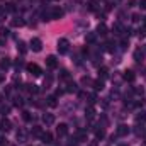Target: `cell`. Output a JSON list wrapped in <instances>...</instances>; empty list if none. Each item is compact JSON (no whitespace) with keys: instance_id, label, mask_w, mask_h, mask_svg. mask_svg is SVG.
<instances>
[{"instance_id":"cell-5","label":"cell","mask_w":146,"mask_h":146,"mask_svg":"<svg viewBox=\"0 0 146 146\" xmlns=\"http://www.w3.org/2000/svg\"><path fill=\"white\" fill-rule=\"evenodd\" d=\"M26 68H27V72L31 73L33 76H39V75L42 73V70L37 66L36 63H29V65H26Z\"/></svg>"},{"instance_id":"cell-14","label":"cell","mask_w":146,"mask_h":146,"mask_svg":"<svg viewBox=\"0 0 146 146\" xmlns=\"http://www.w3.org/2000/svg\"><path fill=\"white\" fill-rule=\"evenodd\" d=\"M17 51L21 54H26L27 53V48H26V42L24 41H17Z\"/></svg>"},{"instance_id":"cell-25","label":"cell","mask_w":146,"mask_h":146,"mask_svg":"<svg viewBox=\"0 0 146 146\" xmlns=\"http://www.w3.org/2000/svg\"><path fill=\"white\" fill-rule=\"evenodd\" d=\"M95 138H97V139L106 138V131H104V129H95Z\"/></svg>"},{"instance_id":"cell-17","label":"cell","mask_w":146,"mask_h":146,"mask_svg":"<svg viewBox=\"0 0 146 146\" xmlns=\"http://www.w3.org/2000/svg\"><path fill=\"white\" fill-rule=\"evenodd\" d=\"M78 90V87H76V83L72 82V80H68V85H66V88H65V92H76Z\"/></svg>"},{"instance_id":"cell-3","label":"cell","mask_w":146,"mask_h":146,"mask_svg":"<svg viewBox=\"0 0 146 146\" xmlns=\"http://www.w3.org/2000/svg\"><path fill=\"white\" fill-rule=\"evenodd\" d=\"M129 126L127 124H119L117 126V129H115V136H119V138H124V136H127L129 134Z\"/></svg>"},{"instance_id":"cell-13","label":"cell","mask_w":146,"mask_h":146,"mask_svg":"<svg viewBox=\"0 0 146 146\" xmlns=\"http://www.w3.org/2000/svg\"><path fill=\"white\" fill-rule=\"evenodd\" d=\"M146 122V110H141L136 114V124H145Z\"/></svg>"},{"instance_id":"cell-18","label":"cell","mask_w":146,"mask_h":146,"mask_svg":"<svg viewBox=\"0 0 146 146\" xmlns=\"http://www.w3.org/2000/svg\"><path fill=\"white\" fill-rule=\"evenodd\" d=\"M97 34L106 36V34H107V26H106V24H99V26H97Z\"/></svg>"},{"instance_id":"cell-11","label":"cell","mask_w":146,"mask_h":146,"mask_svg":"<svg viewBox=\"0 0 146 146\" xmlns=\"http://www.w3.org/2000/svg\"><path fill=\"white\" fill-rule=\"evenodd\" d=\"M56 134H58V136H66V134H68V126H66V124H60V126L56 127Z\"/></svg>"},{"instance_id":"cell-33","label":"cell","mask_w":146,"mask_h":146,"mask_svg":"<svg viewBox=\"0 0 146 146\" xmlns=\"http://www.w3.org/2000/svg\"><path fill=\"white\" fill-rule=\"evenodd\" d=\"M9 36V31L5 27H0V37H7Z\"/></svg>"},{"instance_id":"cell-45","label":"cell","mask_w":146,"mask_h":146,"mask_svg":"<svg viewBox=\"0 0 146 146\" xmlns=\"http://www.w3.org/2000/svg\"><path fill=\"white\" fill-rule=\"evenodd\" d=\"M15 66H17V68H19V66H22V61H21V60H17V61H15Z\"/></svg>"},{"instance_id":"cell-31","label":"cell","mask_w":146,"mask_h":146,"mask_svg":"<svg viewBox=\"0 0 146 146\" xmlns=\"http://www.w3.org/2000/svg\"><path fill=\"white\" fill-rule=\"evenodd\" d=\"M60 76H61L63 80H70V73L66 72V70H61V72H60Z\"/></svg>"},{"instance_id":"cell-12","label":"cell","mask_w":146,"mask_h":146,"mask_svg":"<svg viewBox=\"0 0 146 146\" xmlns=\"http://www.w3.org/2000/svg\"><path fill=\"white\" fill-rule=\"evenodd\" d=\"M122 78H124L126 82H134L136 75H134V72H133V70H126V72H124V75H122Z\"/></svg>"},{"instance_id":"cell-24","label":"cell","mask_w":146,"mask_h":146,"mask_svg":"<svg viewBox=\"0 0 146 146\" xmlns=\"http://www.w3.org/2000/svg\"><path fill=\"white\" fill-rule=\"evenodd\" d=\"M76 141H80V143H85V141H87V133L80 131V133L76 134Z\"/></svg>"},{"instance_id":"cell-41","label":"cell","mask_w":146,"mask_h":146,"mask_svg":"<svg viewBox=\"0 0 146 146\" xmlns=\"http://www.w3.org/2000/svg\"><path fill=\"white\" fill-rule=\"evenodd\" d=\"M138 36H139L141 39H143V37L146 36V29H139V31H138Z\"/></svg>"},{"instance_id":"cell-1","label":"cell","mask_w":146,"mask_h":146,"mask_svg":"<svg viewBox=\"0 0 146 146\" xmlns=\"http://www.w3.org/2000/svg\"><path fill=\"white\" fill-rule=\"evenodd\" d=\"M63 9H60V7H51L48 12L44 10L42 12V21H58V19H61L63 17Z\"/></svg>"},{"instance_id":"cell-22","label":"cell","mask_w":146,"mask_h":146,"mask_svg":"<svg viewBox=\"0 0 146 146\" xmlns=\"http://www.w3.org/2000/svg\"><path fill=\"white\" fill-rule=\"evenodd\" d=\"M85 114H87V117H88V119H94V117H95V109L90 106V107H87V109H85Z\"/></svg>"},{"instance_id":"cell-27","label":"cell","mask_w":146,"mask_h":146,"mask_svg":"<svg viewBox=\"0 0 146 146\" xmlns=\"http://www.w3.org/2000/svg\"><path fill=\"white\" fill-rule=\"evenodd\" d=\"M33 134H34V136H39V138H41V134H42V129H41L39 126H34V127H33Z\"/></svg>"},{"instance_id":"cell-40","label":"cell","mask_w":146,"mask_h":146,"mask_svg":"<svg viewBox=\"0 0 146 146\" xmlns=\"http://www.w3.org/2000/svg\"><path fill=\"white\" fill-rule=\"evenodd\" d=\"M3 17H5V7H2V5H0V21H2Z\"/></svg>"},{"instance_id":"cell-46","label":"cell","mask_w":146,"mask_h":146,"mask_svg":"<svg viewBox=\"0 0 146 146\" xmlns=\"http://www.w3.org/2000/svg\"><path fill=\"white\" fill-rule=\"evenodd\" d=\"M3 49V39H0V51Z\"/></svg>"},{"instance_id":"cell-16","label":"cell","mask_w":146,"mask_h":146,"mask_svg":"<svg viewBox=\"0 0 146 146\" xmlns=\"http://www.w3.org/2000/svg\"><path fill=\"white\" fill-rule=\"evenodd\" d=\"M26 22H24V19L22 17H15V19H12V26L14 27H22Z\"/></svg>"},{"instance_id":"cell-34","label":"cell","mask_w":146,"mask_h":146,"mask_svg":"<svg viewBox=\"0 0 146 146\" xmlns=\"http://www.w3.org/2000/svg\"><path fill=\"white\" fill-rule=\"evenodd\" d=\"M87 99H88V102H90V104H95V100H97V97H95L94 94H90V95H87Z\"/></svg>"},{"instance_id":"cell-26","label":"cell","mask_w":146,"mask_h":146,"mask_svg":"<svg viewBox=\"0 0 146 146\" xmlns=\"http://www.w3.org/2000/svg\"><path fill=\"white\" fill-rule=\"evenodd\" d=\"M82 85H94L90 76H82Z\"/></svg>"},{"instance_id":"cell-36","label":"cell","mask_w":146,"mask_h":146,"mask_svg":"<svg viewBox=\"0 0 146 146\" xmlns=\"http://www.w3.org/2000/svg\"><path fill=\"white\" fill-rule=\"evenodd\" d=\"M14 104H15V106H17V107H22V106H24V102H22V99H21V97H17V99H15V102H14Z\"/></svg>"},{"instance_id":"cell-8","label":"cell","mask_w":146,"mask_h":146,"mask_svg":"<svg viewBox=\"0 0 146 146\" xmlns=\"http://www.w3.org/2000/svg\"><path fill=\"white\" fill-rule=\"evenodd\" d=\"M112 33H114L115 36H122V34H124L126 31H124V27L121 26V22H115V24L112 26Z\"/></svg>"},{"instance_id":"cell-15","label":"cell","mask_w":146,"mask_h":146,"mask_svg":"<svg viewBox=\"0 0 146 146\" xmlns=\"http://www.w3.org/2000/svg\"><path fill=\"white\" fill-rule=\"evenodd\" d=\"M10 68V60L9 58H2L0 60V70H9Z\"/></svg>"},{"instance_id":"cell-49","label":"cell","mask_w":146,"mask_h":146,"mask_svg":"<svg viewBox=\"0 0 146 146\" xmlns=\"http://www.w3.org/2000/svg\"><path fill=\"white\" fill-rule=\"evenodd\" d=\"M0 102H2V94H0Z\"/></svg>"},{"instance_id":"cell-48","label":"cell","mask_w":146,"mask_h":146,"mask_svg":"<svg viewBox=\"0 0 146 146\" xmlns=\"http://www.w3.org/2000/svg\"><path fill=\"white\" fill-rule=\"evenodd\" d=\"M2 80H3V76H2V75H0V82H2Z\"/></svg>"},{"instance_id":"cell-35","label":"cell","mask_w":146,"mask_h":146,"mask_svg":"<svg viewBox=\"0 0 146 146\" xmlns=\"http://www.w3.org/2000/svg\"><path fill=\"white\" fill-rule=\"evenodd\" d=\"M95 5H97L95 0H90V2H88V9H90V10H95Z\"/></svg>"},{"instance_id":"cell-7","label":"cell","mask_w":146,"mask_h":146,"mask_svg":"<svg viewBox=\"0 0 146 146\" xmlns=\"http://www.w3.org/2000/svg\"><path fill=\"white\" fill-rule=\"evenodd\" d=\"M12 129V124H10V121L9 119H2L0 121V131H3V133H9Z\"/></svg>"},{"instance_id":"cell-39","label":"cell","mask_w":146,"mask_h":146,"mask_svg":"<svg viewBox=\"0 0 146 146\" xmlns=\"http://www.w3.org/2000/svg\"><path fill=\"white\" fill-rule=\"evenodd\" d=\"M99 73H100V76H102V78H104V76H107V68H100Z\"/></svg>"},{"instance_id":"cell-50","label":"cell","mask_w":146,"mask_h":146,"mask_svg":"<svg viewBox=\"0 0 146 146\" xmlns=\"http://www.w3.org/2000/svg\"><path fill=\"white\" fill-rule=\"evenodd\" d=\"M145 54H146V44H145Z\"/></svg>"},{"instance_id":"cell-2","label":"cell","mask_w":146,"mask_h":146,"mask_svg":"<svg viewBox=\"0 0 146 146\" xmlns=\"http://www.w3.org/2000/svg\"><path fill=\"white\" fill-rule=\"evenodd\" d=\"M56 48H58V53H60V54H65V53H68L70 41L63 37V39H60V41H58V46H56Z\"/></svg>"},{"instance_id":"cell-42","label":"cell","mask_w":146,"mask_h":146,"mask_svg":"<svg viewBox=\"0 0 146 146\" xmlns=\"http://www.w3.org/2000/svg\"><path fill=\"white\" fill-rule=\"evenodd\" d=\"M141 19H139V15L138 14H133V22H139Z\"/></svg>"},{"instance_id":"cell-9","label":"cell","mask_w":146,"mask_h":146,"mask_svg":"<svg viewBox=\"0 0 146 146\" xmlns=\"http://www.w3.org/2000/svg\"><path fill=\"white\" fill-rule=\"evenodd\" d=\"M41 141H42L44 145H51V143H53V134H51L49 131L42 133V134H41Z\"/></svg>"},{"instance_id":"cell-19","label":"cell","mask_w":146,"mask_h":146,"mask_svg":"<svg viewBox=\"0 0 146 146\" xmlns=\"http://www.w3.org/2000/svg\"><path fill=\"white\" fill-rule=\"evenodd\" d=\"M143 58H145V51L136 49V51H134V60H136V61H143Z\"/></svg>"},{"instance_id":"cell-4","label":"cell","mask_w":146,"mask_h":146,"mask_svg":"<svg viewBox=\"0 0 146 146\" xmlns=\"http://www.w3.org/2000/svg\"><path fill=\"white\" fill-rule=\"evenodd\" d=\"M29 46H31V49H33L34 53H39V51L42 49V42H41L39 37H33L31 42H29Z\"/></svg>"},{"instance_id":"cell-10","label":"cell","mask_w":146,"mask_h":146,"mask_svg":"<svg viewBox=\"0 0 146 146\" xmlns=\"http://www.w3.org/2000/svg\"><path fill=\"white\" fill-rule=\"evenodd\" d=\"M46 66H48V68H56V66H58L56 56H53V54H51V56H48V58H46Z\"/></svg>"},{"instance_id":"cell-47","label":"cell","mask_w":146,"mask_h":146,"mask_svg":"<svg viewBox=\"0 0 146 146\" xmlns=\"http://www.w3.org/2000/svg\"><path fill=\"white\" fill-rule=\"evenodd\" d=\"M141 19H143V22H145V26H146V17H141Z\"/></svg>"},{"instance_id":"cell-20","label":"cell","mask_w":146,"mask_h":146,"mask_svg":"<svg viewBox=\"0 0 146 146\" xmlns=\"http://www.w3.org/2000/svg\"><path fill=\"white\" fill-rule=\"evenodd\" d=\"M94 88L99 92V90H104V80H95L94 82Z\"/></svg>"},{"instance_id":"cell-51","label":"cell","mask_w":146,"mask_h":146,"mask_svg":"<svg viewBox=\"0 0 146 146\" xmlns=\"http://www.w3.org/2000/svg\"><path fill=\"white\" fill-rule=\"evenodd\" d=\"M119 146H129V145H119Z\"/></svg>"},{"instance_id":"cell-30","label":"cell","mask_w":146,"mask_h":146,"mask_svg":"<svg viewBox=\"0 0 146 146\" xmlns=\"http://www.w3.org/2000/svg\"><path fill=\"white\" fill-rule=\"evenodd\" d=\"M85 39H87V42H95V34H94V33H88V34L85 36Z\"/></svg>"},{"instance_id":"cell-28","label":"cell","mask_w":146,"mask_h":146,"mask_svg":"<svg viewBox=\"0 0 146 146\" xmlns=\"http://www.w3.org/2000/svg\"><path fill=\"white\" fill-rule=\"evenodd\" d=\"M27 90H29L31 94H37V92H39V87H37V85H27Z\"/></svg>"},{"instance_id":"cell-32","label":"cell","mask_w":146,"mask_h":146,"mask_svg":"<svg viewBox=\"0 0 146 146\" xmlns=\"http://www.w3.org/2000/svg\"><path fill=\"white\" fill-rule=\"evenodd\" d=\"M127 46H129V41H127V37H122V39H121V48H122V49H126Z\"/></svg>"},{"instance_id":"cell-38","label":"cell","mask_w":146,"mask_h":146,"mask_svg":"<svg viewBox=\"0 0 146 146\" xmlns=\"http://www.w3.org/2000/svg\"><path fill=\"white\" fill-rule=\"evenodd\" d=\"M134 92H136L138 95H143V94H145V90H143V87H136V88H134Z\"/></svg>"},{"instance_id":"cell-43","label":"cell","mask_w":146,"mask_h":146,"mask_svg":"<svg viewBox=\"0 0 146 146\" xmlns=\"http://www.w3.org/2000/svg\"><path fill=\"white\" fill-rule=\"evenodd\" d=\"M139 7H141L143 10H146V0H141V2H139Z\"/></svg>"},{"instance_id":"cell-44","label":"cell","mask_w":146,"mask_h":146,"mask_svg":"<svg viewBox=\"0 0 146 146\" xmlns=\"http://www.w3.org/2000/svg\"><path fill=\"white\" fill-rule=\"evenodd\" d=\"M0 146H7V139L2 138V139H0Z\"/></svg>"},{"instance_id":"cell-23","label":"cell","mask_w":146,"mask_h":146,"mask_svg":"<svg viewBox=\"0 0 146 146\" xmlns=\"http://www.w3.org/2000/svg\"><path fill=\"white\" fill-rule=\"evenodd\" d=\"M22 119H24V121H27V122H31V121L34 119V115H33L31 112H27V110H24V112H22Z\"/></svg>"},{"instance_id":"cell-6","label":"cell","mask_w":146,"mask_h":146,"mask_svg":"<svg viewBox=\"0 0 146 146\" xmlns=\"http://www.w3.org/2000/svg\"><path fill=\"white\" fill-rule=\"evenodd\" d=\"M54 114H49V112H46V114H42V122L46 124V126H51V124H54Z\"/></svg>"},{"instance_id":"cell-37","label":"cell","mask_w":146,"mask_h":146,"mask_svg":"<svg viewBox=\"0 0 146 146\" xmlns=\"http://www.w3.org/2000/svg\"><path fill=\"white\" fill-rule=\"evenodd\" d=\"M143 131H145V129H143V124H141V126L138 124V126H136V134L139 136V134H143Z\"/></svg>"},{"instance_id":"cell-29","label":"cell","mask_w":146,"mask_h":146,"mask_svg":"<svg viewBox=\"0 0 146 146\" xmlns=\"http://www.w3.org/2000/svg\"><path fill=\"white\" fill-rule=\"evenodd\" d=\"M14 10H15V7H14V3H12V2L5 3V12H14Z\"/></svg>"},{"instance_id":"cell-21","label":"cell","mask_w":146,"mask_h":146,"mask_svg":"<svg viewBox=\"0 0 146 146\" xmlns=\"http://www.w3.org/2000/svg\"><path fill=\"white\" fill-rule=\"evenodd\" d=\"M48 106H49V107H56V106H58L56 95H49V97H48Z\"/></svg>"}]
</instances>
